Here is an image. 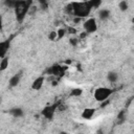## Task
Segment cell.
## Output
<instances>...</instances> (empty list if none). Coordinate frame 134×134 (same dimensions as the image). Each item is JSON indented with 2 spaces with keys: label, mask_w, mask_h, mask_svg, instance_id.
Masks as SVG:
<instances>
[{
  "label": "cell",
  "mask_w": 134,
  "mask_h": 134,
  "mask_svg": "<svg viewBox=\"0 0 134 134\" xmlns=\"http://www.w3.org/2000/svg\"><path fill=\"white\" fill-rule=\"evenodd\" d=\"M111 89L109 88H105V87H102V88H98L95 90V93H94V97L98 100V102H103L105 99H107L109 97V95L111 94Z\"/></svg>",
  "instance_id": "obj_1"
},
{
  "label": "cell",
  "mask_w": 134,
  "mask_h": 134,
  "mask_svg": "<svg viewBox=\"0 0 134 134\" xmlns=\"http://www.w3.org/2000/svg\"><path fill=\"white\" fill-rule=\"evenodd\" d=\"M72 9H73L74 14L79 15L80 17H82V16H85V15H87L89 13L90 7L87 4H84V3H75V4H73V8Z\"/></svg>",
  "instance_id": "obj_2"
},
{
  "label": "cell",
  "mask_w": 134,
  "mask_h": 134,
  "mask_svg": "<svg viewBox=\"0 0 134 134\" xmlns=\"http://www.w3.org/2000/svg\"><path fill=\"white\" fill-rule=\"evenodd\" d=\"M84 28L87 32H93L96 30V22L94 19H88L84 23Z\"/></svg>",
  "instance_id": "obj_3"
},
{
  "label": "cell",
  "mask_w": 134,
  "mask_h": 134,
  "mask_svg": "<svg viewBox=\"0 0 134 134\" xmlns=\"http://www.w3.org/2000/svg\"><path fill=\"white\" fill-rule=\"evenodd\" d=\"M20 77H21V75H20V74H16V75H14V76L9 80V85H10L12 87L17 86V85H18V83H19V81H20Z\"/></svg>",
  "instance_id": "obj_4"
},
{
  "label": "cell",
  "mask_w": 134,
  "mask_h": 134,
  "mask_svg": "<svg viewBox=\"0 0 134 134\" xmlns=\"http://www.w3.org/2000/svg\"><path fill=\"white\" fill-rule=\"evenodd\" d=\"M43 77H38L35 82H34V84H32V88L34 89H40L41 87H42V84H43Z\"/></svg>",
  "instance_id": "obj_5"
},
{
  "label": "cell",
  "mask_w": 134,
  "mask_h": 134,
  "mask_svg": "<svg viewBox=\"0 0 134 134\" xmlns=\"http://www.w3.org/2000/svg\"><path fill=\"white\" fill-rule=\"evenodd\" d=\"M93 114H94V110L93 109H86L84 111V113H83V117L89 119V118H91L93 116Z\"/></svg>",
  "instance_id": "obj_6"
},
{
  "label": "cell",
  "mask_w": 134,
  "mask_h": 134,
  "mask_svg": "<svg viewBox=\"0 0 134 134\" xmlns=\"http://www.w3.org/2000/svg\"><path fill=\"white\" fill-rule=\"evenodd\" d=\"M117 79H118L117 73H115V72H109V74H108V80H109L111 83L116 82V81H117Z\"/></svg>",
  "instance_id": "obj_7"
},
{
  "label": "cell",
  "mask_w": 134,
  "mask_h": 134,
  "mask_svg": "<svg viewBox=\"0 0 134 134\" xmlns=\"http://www.w3.org/2000/svg\"><path fill=\"white\" fill-rule=\"evenodd\" d=\"M109 16H110V12L107 10V9H103V10H100V13H99V17H100V19H103V20L108 19Z\"/></svg>",
  "instance_id": "obj_8"
},
{
  "label": "cell",
  "mask_w": 134,
  "mask_h": 134,
  "mask_svg": "<svg viewBox=\"0 0 134 134\" xmlns=\"http://www.w3.org/2000/svg\"><path fill=\"white\" fill-rule=\"evenodd\" d=\"M7 66H8V59H7V58L2 59V61H1V63H0V69H1V70H4V69H6Z\"/></svg>",
  "instance_id": "obj_9"
},
{
  "label": "cell",
  "mask_w": 134,
  "mask_h": 134,
  "mask_svg": "<svg viewBox=\"0 0 134 134\" xmlns=\"http://www.w3.org/2000/svg\"><path fill=\"white\" fill-rule=\"evenodd\" d=\"M6 48H7V43H4V44H0V57H2L5 51H6Z\"/></svg>",
  "instance_id": "obj_10"
},
{
  "label": "cell",
  "mask_w": 134,
  "mask_h": 134,
  "mask_svg": "<svg viewBox=\"0 0 134 134\" xmlns=\"http://www.w3.org/2000/svg\"><path fill=\"white\" fill-rule=\"evenodd\" d=\"M119 8H120L121 10H126V9L128 8V3H127L126 1H121V2L119 3Z\"/></svg>",
  "instance_id": "obj_11"
},
{
  "label": "cell",
  "mask_w": 134,
  "mask_h": 134,
  "mask_svg": "<svg viewBox=\"0 0 134 134\" xmlns=\"http://www.w3.org/2000/svg\"><path fill=\"white\" fill-rule=\"evenodd\" d=\"M64 32H65V30L61 28V29H59V30H58V32H57V36H58L59 38H62V37L64 36Z\"/></svg>",
  "instance_id": "obj_12"
},
{
  "label": "cell",
  "mask_w": 134,
  "mask_h": 134,
  "mask_svg": "<svg viewBox=\"0 0 134 134\" xmlns=\"http://www.w3.org/2000/svg\"><path fill=\"white\" fill-rule=\"evenodd\" d=\"M82 94V90L81 89H74L72 90V95H80Z\"/></svg>",
  "instance_id": "obj_13"
},
{
  "label": "cell",
  "mask_w": 134,
  "mask_h": 134,
  "mask_svg": "<svg viewBox=\"0 0 134 134\" xmlns=\"http://www.w3.org/2000/svg\"><path fill=\"white\" fill-rule=\"evenodd\" d=\"M91 5H94V6H98V4L100 3V0H91L90 1Z\"/></svg>",
  "instance_id": "obj_14"
},
{
  "label": "cell",
  "mask_w": 134,
  "mask_h": 134,
  "mask_svg": "<svg viewBox=\"0 0 134 134\" xmlns=\"http://www.w3.org/2000/svg\"><path fill=\"white\" fill-rule=\"evenodd\" d=\"M55 36H57V32H51V35L49 36V38H50V39H54Z\"/></svg>",
  "instance_id": "obj_15"
},
{
  "label": "cell",
  "mask_w": 134,
  "mask_h": 134,
  "mask_svg": "<svg viewBox=\"0 0 134 134\" xmlns=\"http://www.w3.org/2000/svg\"><path fill=\"white\" fill-rule=\"evenodd\" d=\"M1 24H2V20H1V16H0V28H1Z\"/></svg>",
  "instance_id": "obj_16"
}]
</instances>
